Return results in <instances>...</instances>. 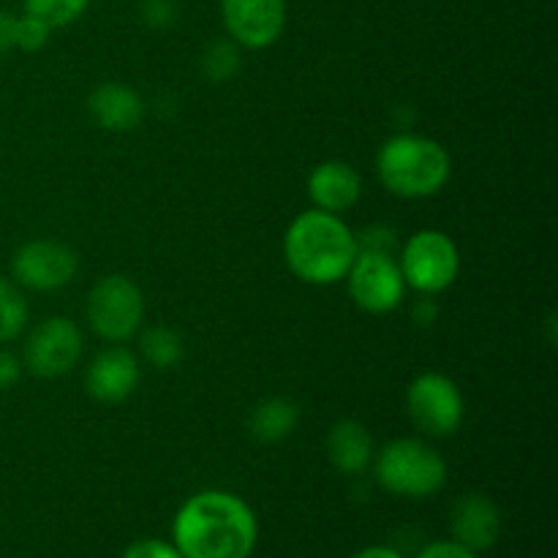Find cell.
Returning a JSON list of instances; mask_svg holds the SVG:
<instances>
[{
  "label": "cell",
  "instance_id": "cell-1",
  "mask_svg": "<svg viewBox=\"0 0 558 558\" xmlns=\"http://www.w3.org/2000/svg\"><path fill=\"white\" fill-rule=\"evenodd\" d=\"M172 539L183 558H248L259 539V523L238 494L199 490L174 515Z\"/></svg>",
  "mask_w": 558,
  "mask_h": 558
},
{
  "label": "cell",
  "instance_id": "cell-2",
  "mask_svg": "<svg viewBox=\"0 0 558 558\" xmlns=\"http://www.w3.org/2000/svg\"><path fill=\"white\" fill-rule=\"evenodd\" d=\"M357 234L336 213H300L283 232V262L298 281L308 287H332L347 278L357 256Z\"/></svg>",
  "mask_w": 558,
  "mask_h": 558
},
{
  "label": "cell",
  "instance_id": "cell-3",
  "mask_svg": "<svg viewBox=\"0 0 558 558\" xmlns=\"http://www.w3.org/2000/svg\"><path fill=\"white\" fill-rule=\"evenodd\" d=\"M376 178L398 199H430L452 178V158L441 142L403 131L376 150Z\"/></svg>",
  "mask_w": 558,
  "mask_h": 558
},
{
  "label": "cell",
  "instance_id": "cell-4",
  "mask_svg": "<svg viewBox=\"0 0 558 558\" xmlns=\"http://www.w3.org/2000/svg\"><path fill=\"white\" fill-rule=\"evenodd\" d=\"M374 477L387 494L401 499H428L447 485V461L434 445L414 436L387 441L374 452Z\"/></svg>",
  "mask_w": 558,
  "mask_h": 558
},
{
  "label": "cell",
  "instance_id": "cell-5",
  "mask_svg": "<svg viewBox=\"0 0 558 558\" xmlns=\"http://www.w3.org/2000/svg\"><path fill=\"white\" fill-rule=\"evenodd\" d=\"M145 294L129 276H104L87 292L85 319L93 336L107 343H125L140 336L145 325Z\"/></svg>",
  "mask_w": 558,
  "mask_h": 558
},
{
  "label": "cell",
  "instance_id": "cell-6",
  "mask_svg": "<svg viewBox=\"0 0 558 558\" xmlns=\"http://www.w3.org/2000/svg\"><path fill=\"white\" fill-rule=\"evenodd\" d=\"M398 267H401L407 289L436 298L458 281L461 251H458L456 240L441 229H417L401 245Z\"/></svg>",
  "mask_w": 558,
  "mask_h": 558
},
{
  "label": "cell",
  "instance_id": "cell-7",
  "mask_svg": "<svg viewBox=\"0 0 558 558\" xmlns=\"http://www.w3.org/2000/svg\"><path fill=\"white\" fill-rule=\"evenodd\" d=\"M407 414L414 428L428 439H447L458 434L466 417V403L450 376L425 371L407 387Z\"/></svg>",
  "mask_w": 558,
  "mask_h": 558
},
{
  "label": "cell",
  "instance_id": "cell-8",
  "mask_svg": "<svg viewBox=\"0 0 558 558\" xmlns=\"http://www.w3.org/2000/svg\"><path fill=\"white\" fill-rule=\"evenodd\" d=\"M343 281H347L352 303L371 316L392 314L407 300V281H403L396 254L357 251Z\"/></svg>",
  "mask_w": 558,
  "mask_h": 558
},
{
  "label": "cell",
  "instance_id": "cell-9",
  "mask_svg": "<svg viewBox=\"0 0 558 558\" xmlns=\"http://www.w3.org/2000/svg\"><path fill=\"white\" fill-rule=\"evenodd\" d=\"M85 352V338L69 316H49L38 322L25 338L22 368L38 379H58L71 374Z\"/></svg>",
  "mask_w": 558,
  "mask_h": 558
},
{
  "label": "cell",
  "instance_id": "cell-10",
  "mask_svg": "<svg viewBox=\"0 0 558 558\" xmlns=\"http://www.w3.org/2000/svg\"><path fill=\"white\" fill-rule=\"evenodd\" d=\"M80 256L60 240H31L11 256V278L20 289L58 292L76 278Z\"/></svg>",
  "mask_w": 558,
  "mask_h": 558
},
{
  "label": "cell",
  "instance_id": "cell-11",
  "mask_svg": "<svg viewBox=\"0 0 558 558\" xmlns=\"http://www.w3.org/2000/svg\"><path fill=\"white\" fill-rule=\"evenodd\" d=\"M221 22L240 49H267L283 36L287 0H221Z\"/></svg>",
  "mask_w": 558,
  "mask_h": 558
},
{
  "label": "cell",
  "instance_id": "cell-12",
  "mask_svg": "<svg viewBox=\"0 0 558 558\" xmlns=\"http://www.w3.org/2000/svg\"><path fill=\"white\" fill-rule=\"evenodd\" d=\"M142 381V365L134 352L123 343H112L109 349L98 352L85 368V390L93 401L114 403L129 401Z\"/></svg>",
  "mask_w": 558,
  "mask_h": 558
},
{
  "label": "cell",
  "instance_id": "cell-13",
  "mask_svg": "<svg viewBox=\"0 0 558 558\" xmlns=\"http://www.w3.org/2000/svg\"><path fill=\"white\" fill-rule=\"evenodd\" d=\"M305 191H308V199L316 210L341 216V213L352 210L363 196V178L349 161L330 158V161H322L311 169Z\"/></svg>",
  "mask_w": 558,
  "mask_h": 558
},
{
  "label": "cell",
  "instance_id": "cell-14",
  "mask_svg": "<svg viewBox=\"0 0 558 558\" xmlns=\"http://www.w3.org/2000/svg\"><path fill=\"white\" fill-rule=\"evenodd\" d=\"M87 114L98 129L109 134H131L145 120L147 104L131 85L104 82L87 96Z\"/></svg>",
  "mask_w": 558,
  "mask_h": 558
},
{
  "label": "cell",
  "instance_id": "cell-15",
  "mask_svg": "<svg viewBox=\"0 0 558 558\" xmlns=\"http://www.w3.org/2000/svg\"><path fill=\"white\" fill-rule=\"evenodd\" d=\"M450 529L456 543L480 554V550L494 548L499 539L501 512L496 501L485 494H463L450 510Z\"/></svg>",
  "mask_w": 558,
  "mask_h": 558
},
{
  "label": "cell",
  "instance_id": "cell-16",
  "mask_svg": "<svg viewBox=\"0 0 558 558\" xmlns=\"http://www.w3.org/2000/svg\"><path fill=\"white\" fill-rule=\"evenodd\" d=\"M325 450L327 461L338 474L354 477V474H363L371 466L376 445L371 430L360 420H338L327 430Z\"/></svg>",
  "mask_w": 558,
  "mask_h": 558
},
{
  "label": "cell",
  "instance_id": "cell-17",
  "mask_svg": "<svg viewBox=\"0 0 558 558\" xmlns=\"http://www.w3.org/2000/svg\"><path fill=\"white\" fill-rule=\"evenodd\" d=\"M300 423V407L287 396H270L248 414V434L262 445H276L292 436Z\"/></svg>",
  "mask_w": 558,
  "mask_h": 558
},
{
  "label": "cell",
  "instance_id": "cell-18",
  "mask_svg": "<svg viewBox=\"0 0 558 558\" xmlns=\"http://www.w3.org/2000/svg\"><path fill=\"white\" fill-rule=\"evenodd\" d=\"M140 352L150 368L172 371L183 363L185 341L178 330H172V327L153 325L140 330Z\"/></svg>",
  "mask_w": 558,
  "mask_h": 558
},
{
  "label": "cell",
  "instance_id": "cell-19",
  "mask_svg": "<svg viewBox=\"0 0 558 558\" xmlns=\"http://www.w3.org/2000/svg\"><path fill=\"white\" fill-rule=\"evenodd\" d=\"M202 76L213 85H223V82H232L234 76L243 69V49L232 41V38H218L210 47L202 52L199 60Z\"/></svg>",
  "mask_w": 558,
  "mask_h": 558
},
{
  "label": "cell",
  "instance_id": "cell-20",
  "mask_svg": "<svg viewBox=\"0 0 558 558\" xmlns=\"http://www.w3.org/2000/svg\"><path fill=\"white\" fill-rule=\"evenodd\" d=\"M27 322H31V308L16 287L9 278H0V343H11L25 332Z\"/></svg>",
  "mask_w": 558,
  "mask_h": 558
},
{
  "label": "cell",
  "instance_id": "cell-21",
  "mask_svg": "<svg viewBox=\"0 0 558 558\" xmlns=\"http://www.w3.org/2000/svg\"><path fill=\"white\" fill-rule=\"evenodd\" d=\"M87 5H90V0H25L22 14L36 16L52 31H60V27H69L76 20H82Z\"/></svg>",
  "mask_w": 558,
  "mask_h": 558
},
{
  "label": "cell",
  "instance_id": "cell-22",
  "mask_svg": "<svg viewBox=\"0 0 558 558\" xmlns=\"http://www.w3.org/2000/svg\"><path fill=\"white\" fill-rule=\"evenodd\" d=\"M49 36H52V27L44 25L41 20H36L31 14L16 16L14 49H22V52H41L47 47Z\"/></svg>",
  "mask_w": 558,
  "mask_h": 558
},
{
  "label": "cell",
  "instance_id": "cell-23",
  "mask_svg": "<svg viewBox=\"0 0 558 558\" xmlns=\"http://www.w3.org/2000/svg\"><path fill=\"white\" fill-rule=\"evenodd\" d=\"M178 0H142V22L153 31H167L178 22Z\"/></svg>",
  "mask_w": 558,
  "mask_h": 558
},
{
  "label": "cell",
  "instance_id": "cell-24",
  "mask_svg": "<svg viewBox=\"0 0 558 558\" xmlns=\"http://www.w3.org/2000/svg\"><path fill=\"white\" fill-rule=\"evenodd\" d=\"M357 234V248L360 251H381V254H396L398 238L390 227L385 223H374V227L363 229Z\"/></svg>",
  "mask_w": 558,
  "mask_h": 558
},
{
  "label": "cell",
  "instance_id": "cell-25",
  "mask_svg": "<svg viewBox=\"0 0 558 558\" xmlns=\"http://www.w3.org/2000/svg\"><path fill=\"white\" fill-rule=\"evenodd\" d=\"M120 558H183L174 545L163 543V539H140V543L129 545Z\"/></svg>",
  "mask_w": 558,
  "mask_h": 558
},
{
  "label": "cell",
  "instance_id": "cell-26",
  "mask_svg": "<svg viewBox=\"0 0 558 558\" xmlns=\"http://www.w3.org/2000/svg\"><path fill=\"white\" fill-rule=\"evenodd\" d=\"M22 371H25L22 368V360L14 352H9V349H0V392L20 385Z\"/></svg>",
  "mask_w": 558,
  "mask_h": 558
},
{
  "label": "cell",
  "instance_id": "cell-27",
  "mask_svg": "<svg viewBox=\"0 0 558 558\" xmlns=\"http://www.w3.org/2000/svg\"><path fill=\"white\" fill-rule=\"evenodd\" d=\"M417 558H477V554L463 548L456 539H439V543H430L428 548L420 550Z\"/></svg>",
  "mask_w": 558,
  "mask_h": 558
},
{
  "label": "cell",
  "instance_id": "cell-28",
  "mask_svg": "<svg viewBox=\"0 0 558 558\" xmlns=\"http://www.w3.org/2000/svg\"><path fill=\"white\" fill-rule=\"evenodd\" d=\"M412 319L417 322V327H430L436 319H439V305H436L434 298L423 294V298L414 303L412 308Z\"/></svg>",
  "mask_w": 558,
  "mask_h": 558
},
{
  "label": "cell",
  "instance_id": "cell-29",
  "mask_svg": "<svg viewBox=\"0 0 558 558\" xmlns=\"http://www.w3.org/2000/svg\"><path fill=\"white\" fill-rule=\"evenodd\" d=\"M14 25L16 16L11 11H0V54L14 49Z\"/></svg>",
  "mask_w": 558,
  "mask_h": 558
},
{
  "label": "cell",
  "instance_id": "cell-30",
  "mask_svg": "<svg viewBox=\"0 0 558 558\" xmlns=\"http://www.w3.org/2000/svg\"><path fill=\"white\" fill-rule=\"evenodd\" d=\"M352 558H403L398 550L392 548H385V545H371V548L360 550V554H354Z\"/></svg>",
  "mask_w": 558,
  "mask_h": 558
}]
</instances>
